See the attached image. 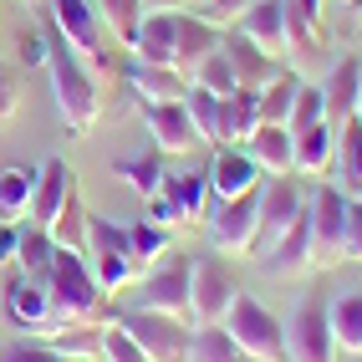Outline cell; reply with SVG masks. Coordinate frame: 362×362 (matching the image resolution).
<instances>
[{
    "label": "cell",
    "instance_id": "1",
    "mask_svg": "<svg viewBox=\"0 0 362 362\" xmlns=\"http://www.w3.org/2000/svg\"><path fill=\"white\" fill-rule=\"evenodd\" d=\"M46 77H52V103H57L62 128L71 138L92 133V123H98V112H103V82L52 26H46Z\"/></svg>",
    "mask_w": 362,
    "mask_h": 362
},
{
    "label": "cell",
    "instance_id": "2",
    "mask_svg": "<svg viewBox=\"0 0 362 362\" xmlns=\"http://www.w3.org/2000/svg\"><path fill=\"white\" fill-rule=\"evenodd\" d=\"M41 286H46V296H52L57 332L62 327H112V317H117V306L98 286L87 255H77V250H57V260H52V271L41 276Z\"/></svg>",
    "mask_w": 362,
    "mask_h": 362
},
{
    "label": "cell",
    "instance_id": "3",
    "mask_svg": "<svg viewBox=\"0 0 362 362\" xmlns=\"http://www.w3.org/2000/svg\"><path fill=\"white\" fill-rule=\"evenodd\" d=\"M112 327L123 332V337H133L148 362H189V332H194V327H189L184 317L133 306V311H117Z\"/></svg>",
    "mask_w": 362,
    "mask_h": 362
},
{
    "label": "cell",
    "instance_id": "4",
    "mask_svg": "<svg viewBox=\"0 0 362 362\" xmlns=\"http://www.w3.org/2000/svg\"><path fill=\"white\" fill-rule=\"evenodd\" d=\"M220 327L235 337V347L245 352L250 362H286V332H281V322L271 317V306H265V301L240 291Z\"/></svg>",
    "mask_w": 362,
    "mask_h": 362
},
{
    "label": "cell",
    "instance_id": "5",
    "mask_svg": "<svg viewBox=\"0 0 362 362\" xmlns=\"http://www.w3.org/2000/svg\"><path fill=\"white\" fill-rule=\"evenodd\" d=\"M148 220L163 225V230H189V225H204L209 214V179L204 174H163L158 194L143 199Z\"/></svg>",
    "mask_w": 362,
    "mask_h": 362
},
{
    "label": "cell",
    "instance_id": "6",
    "mask_svg": "<svg viewBox=\"0 0 362 362\" xmlns=\"http://www.w3.org/2000/svg\"><path fill=\"white\" fill-rule=\"evenodd\" d=\"M204 240H209V250L235 255V260L255 255V240H260V189H255V194H240V199H225V204H209Z\"/></svg>",
    "mask_w": 362,
    "mask_h": 362
},
{
    "label": "cell",
    "instance_id": "7",
    "mask_svg": "<svg viewBox=\"0 0 362 362\" xmlns=\"http://www.w3.org/2000/svg\"><path fill=\"white\" fill-rule=\"evenodd\" d=\"M82 255H87L92 276H98V286H103L107 296L138 281V265H133V255H128L123 225L103 220V214H87V245H82Z\"/></svg>",
    "mask_w": 362,
    "mask_h": 362
},
{
    "label": "cell",
    "instance_id": "8",
    "mask_svg": "<svg viewBox=\"0 0 362 362\" xmlns=\"http://www.w3.org/2000/svg\"><path fill=\"white\" fill-rule=\"evenodd\" d=\"M46 16H52L46 26H52L87 66L107 62V26H103V16H98L92 0H46Z\"/></svg>",
    "mask_w": 362,
    "mask_h": 362
},
{
    "label": "cell",
    "instance_id": "9",
    "mask_svg": "<svg viewBox=\"0 0 362 362\" xmlns=\"http://www.w3.org/2000/svg\"><path fill=\"white\" fill-rule=\"evenodd\" d=\"M311 220V271L342 265V240H347V194L337 184H322L306 204Z\"/></svg>",
    "mask_w": 362,
    "mask_h": 362
},
{
    "label": "cell",
    "instance_id": "10",
    "mask_svg": "<svg viewBox=\"0 0 362 362\" xmlns=\"http://www.w3.org/2000/svg\"><path fill=\"white\" fill-rule=\"evenodd\" d=\"M281 332H286V362H337L342 357L327 327V306H317V301H301L281 322Z\"/></svg>",
    "mask_w": 362,
    "mask_h": 362
},
{
    "label": "cell",
    "instance_id": "11",
    "mask_svg": "<svg viewBox=\"0 0 362 362\" xmlns=\"http://www.w3.org/2000/svg\"><path fill=\"white\" fill-rule=\"evenodd\" d=\"M189 281H194V260H184V255L168 250L153 265V276L138 286V306L143 311H168V317L189 322Z\"/></svg>",
    "mask_w": 362,
    "mask_h": 362
},
{
    "label": "cell",
    "instance_id": "12",
    "mask_svg": "<svg viewBox=\"0 0 362 362\" xmlns=\"http://www.w3.org/2000/svg\"><path fill=\"white\" fill-rule=\"evenodd\" d=\"M240 296V281L225 271L220 260H194V281H189V327L225 322V311Z\"/></svg>",
    "mask_w": 362,
    "mask_h": 362
},
{
    "label": "cell",
    "instance_id": "13",
    "mask_svg": "<svg viewBox=\"0 0 362 362\" xmlns=\"http://www.w3.org/2000/svg\"><path fill=\"white\" fill-rule=\"evenodd\" d=\"M281 21H286V66H317V62H327L322 0H281Z\"/></svg>",
    "mask_w": 362,
    "mask_h": 362
},
{
    "label": "cell",
    "instance_id": "14",
    "mask_svg": "<svg viewBox=\"0 0 362 362\" xmlns=\"http://www.w3.org/2000/svg\"><path fill=\"white\" fill-rule=\"evenodd\" d=\"M77 199V168H71L62 153L57 158H46L36 168V184H31V204H26V225H41V230H52V220Z\"/></svg>",
    "mask_w": 362,
    "mask_h": 362
},
{
    "label": "cell",
    "instance_id": "15",
    "mask_svg": "<svg viewBox=\"0 0 362 362\" xmlns=\"http://www.w3.org/2000/svg\"><path fill=\"white\" fill-rule=\"evenodd\" d=\"M6 317L21 337H52L57 332V311H52V296L36 276H11L6 286Z\"/></svg>",
    "mask_w": 362,
    "mask_h": 362
},
{
    "label": "cell",
    "instance_id": "16",
    "mask_svg": "<svg viewBox=\"0 0 362 362\" xmlns=\"http://www.w3.org/2000/svg\"><path fill=\"white\" fill-rule=\"evenodd\" d=\"M301 209H306V199H301V189L291 179H260V240H255V255L271 250L276 240L301 220Z\"/></svg>",
    "mask_w": 362,
    "mask_h": 362
},
{
    "label": "cell",
    "instance_id": "17",
    "mask_svg": "<svg viewBox=\"0 0 362 362\" xmlns=\"http://www.w3.org/2000/svg\"><path fill=\"white\" fill-rule=\"evenodd\" d=\"M204 179H209V204H225V199H240V194H255L265 174L245 148H230L225 143V148H214Z\"/></svg>",
    "mask_w": 362,
    "mask_h": 362
},
{
    "label": "cell",
    "instance_id": "18",
    "mask_svg": "<svg viewBox=\"0 0 362 362\" xmlns=\"http://www.w3.org/2000/svg\"><path fill=\"white\" fill-rule=\"evenodd\" d=\"M138 117H143V128H148L153 148H158L163 158L199 148V133H194V123H189L184 103H138Z\"/></svg>",
    "mask_w": 362,
    "mask_h": 362
},
{
    "label": "cell",
    "instance_id": "19",
    "mask_svg": "<svg viewBox=\"0 0 362 362\" xmlns=\"http://www.w3.org/2000/svg\"><path fill=\"white\" fill-rule=\"evenodd\" d=\"M220 52H225V62H230V71H235V82L245 87V92H260L265 82H276L281 71H286V62L265 57L260 46H255L250 36H240L235 26L225 31V46H220Z\"/></svg>",
    "mask_w": 362,
    "mask_h": 362
},
{
    "label": "cell",
    "instance_id": "20",
    "mask_svg": "<svg viewBox=\"0 0 362 362\" xmlns=\"http://www.w3.org/2000/svg\"><path fill=\"white\" fill-rule=\"evenodd\" d=\"M220 46H225V31L214 26V21L179 11V36H174V71H179V77H194L199 62L214 57Z\"/></svg>",
    "mask_w": 362,
    "mask_h": 362
},
{
    "label": "cell",
    "instance_id": "21",
    "mask_svg": "<svg viewBox=\"0 0 362 362\" xmlns=\"http://www.w3.org/2000/svg\"><path fill=\"white\" fill-rule=\"evenodd\" d=\"M240 148L260 163L265 179H291L296 174V138H291V128H281V123H260Z\"/></svg>",
    "mask_w": 362,
    "mask_h": 362
},
{
    "label": "cell",
    "instance_id": "22",
    "mask_svg": "<svg viewBox=\"0 0 362 362\" xmlns=\"http://www.w3.org/2000/svg\"><path fill=\"white\" fill-rule=\"evenodd\" d=\"M174 36H179V11H148L138 21V36H133V62H148V66H174Z\"/></svg>",
    "mask_w": 362,
    "mask_h": 362
},
{
    "label": "cell",
    "instance_id": "23",
    "mask_svg": "<svg viewBox=\"0 0 362 362\" xmlns=\"http://www.w3.org/2000/svg\"><path fill=\"white\" fill-rule=\"evenodd\" d=\"M317 87H322V103H327V123H332V128H342L347 117H352V107H357L362 62H357V57H337L332 71H327V82H317Z\"/></svg>",
    "mask_w": 362,
    "mask_h": 362
},
{
    "label": "cell",
    "instance_id": "24",
    "mask_svg": "<svg viewBox=\"0 0 362 362\" xmlns=\"http://www.w3.org/2000/svg\"><path fill=\"white\" fill-rule=\"evenodd\" d=\"M133 103H184L189 77H179L174 66H148V62H128L123 66Z\"/></svg>",
    "mask_w": 362,
    "mask_h": 362
},
{
    "label": "cell",
    "instance_id": "25",
    "mask_svg": "<svg viewBox=\"0 0 362 362\" xmlns=\"http://www.w3.org/2000/svg\"><path fill=\"white\" fill-rule=\"evenodd\" d=\"M235 31H240V36H250L265 57L286 62V21H281V0H250L245 16L235 21Z\"/></svg>",
    "mask_w": 362,
    "mask_h": 362
},
{
    "label": "cell",
    "instance_id": "26",
    "mask_svg": "<svg viewBox=\"0 0 362 362\" xmlns=\"http://www.w3.org/2000/svg\"><path fill=\"white\" fill-rule=\"evenodd\" d=\"M332 184L347 199H362V117H347L337 128V148H332Z\"/></svg>",
    "mask_w": 362,
    "mask_h": 362
},
{
    "label": "cell",
    "instance_id": "27",
    "mask_svg": "<svg viewBox=\"0 0 362 362\" xmlns=\"http://www.w3.org/2000/svg\"><path fill=\"white\" fill-rule=\"evenodd\" d=\"M260 265H265L271 276H281V281H286V276L311 271V220H306V209H301V220H296V225H291V230H286L276 245H271V250L260 255Z\"/></svg>",
    "mask_w": 362,
    "mask_h": 362
},
{
    "label": "cell",
    "instance_id": "28",
    "mask_svg": "<svg viewBox=\"0 0 362 362\" xmlns=\"http://www.w3.org/2000/svg\"><path fill=\"white\" fill-rule=\"evenodd\" d=\"M184 112H189V123H194V133H199V148H225V143H230L225 98H214V92H204V87L189 82V92H184Z\"/></svg>",
    "mask_w": 362,
    "mask_h": 362
},
{
    "label": "cell",
    "instance_id": "29",
    "mask_svg": "<svg viewBox=\"0 0 362 362\" xmlns=\"http://www.w3.org/2000/svg\"><path fill=\"white\" fill-rule=\"evenodd\" d=\"M327 327H332V342L337 352L362 357V291H342L327 301Z\"/></svg>",
    "mask_w": 362,
    "mask_h": 362
},
{
    "label": "cell",
    "instance_id": "30",
    "mask_svg": "<svg viewBox=\"0 0 362 362\" xmlns=\"http://www.w3.org/2000/svg\"><path fill=\"white\" fill-rule=\"evenodd\" d=\"M123 240H128V255H133L138 271H143V265H158L168 250H174V230L153 225L148 214H143V220H128L123 225Z\"/></svg>",
    "mask_w": 362,
    "mask_h": 362
},
{
    "label": "cell",
    "instance_id": "31",
    "mask_svg": "<svg viewBox=\"0 0 362 362\" xmlns=\"http://www.w3.org/2000/svg\"><path fill=\"white\" fill-rule=\"evenodd\" d=\"M291 138H296V174H311V179L332 174V148H337V128L332 123H317V128L291 133Z\"/></svg>",
    "mask_w": 362,
    "mask_h": 362
},
{
    "label": "cell",
    "instance_id": "32",
    "mask_svg": "<svg viewBox=\"0 0 362 362\" xmlns=\"http://www.w3.org/2000/svg\"><path fill=\"white\" fill-rule=\"evenodd\" d=\"M163 153L153 148V153H123V158H112V179H123L133 194H158V184H163Z\"/></svg>",
    "mask_w": 362,
    "mask_h": 362
},
{
    "label": "cell",
    "instance_id": "33",
    "mask_svg": "<svg viewBox=\"0 0 362 362\" xmlns=\"http://www.w3.org/2000/svg\"><path fill=\"white\" fill-rule=\"evenodd\" d=\"M31 184L36 168H0V220L6 225H26V204H31Z\"/></svg>",
    "mask_w": 362,
    "mask_h": 362
},
{
    "label": "cell",
    "instance_id": "34",
    "mask_svg": "<svg viewBox=\"0 0 362 362\" xmlns=\"http://www.w3.org/2000/svg\"><path fill=\"white\" fill-rule=\"evenodd\" d=\"M189 362H250V357L235 347V337L220 322H209L189 332Z\"/></svg>",
    "mask_w": 362,
    "mask_h": 362
},
{
    "label": "cell",
    "instance_id": "35",
    "mask_svg": "<svg viewBox=\"0 0 362 362\" xmlns=\"http://www.w3.org/2000/svg\"><path fill=\"white\" fill-rule=\"evenodd\" d=\"M52 260H57V240L46 235L41 225H21V245H16V265H21V276H46L52 271Z\"/></svg>",
    "mask_w": 362,
    "mask_h": 362
},
{
    "label": "cell",
    "instance_id": "36",
    "mask_svg": "<svg viewBox=\"0 0 362 362\" xmlns=\"http://www.w3.org/2000/svg\"><path fill=\"white\" fill-rule=\"evenodd\" d=\"M296 87H301L296 66H286L276 82H265V87L255 92V103H260V123H281V128H286V117H291V103H296Z\"/></svg>",
    "mask_w": 362,
    "mask_h": 362
},
{
    "label": "cell",
    "instance_id": "37",
    "mask_svg": "<svg viewBox=\"0 0 362 362\" xmlns=\"http://www.w3.org/2000/svg\"><path fill=\"white\" fill-rule=\"evenodd\" d=\"M103 332L107 327H62L46 342H52V352L62 362H92V357H103Z\"/></svg>",
    "mask_w": 362,
    "mask_h": 362
},
{
    "label": "cell",
    "instance_id": "38",
    "mask_svg": "<svg viewBox=\"0 0 362 362\" xmlns=\"http://www.w3.org/2000/svg\"><path fill=\"white\" fill-rule=\"evenodd\" d=\"M92 6H98V16H103V26H107L112 41L133 46L138 21H143V0H92Z\"/></svg>",
    "mask_w": 362,
    "mask_h": 362
},
{
    "label": "cell",
    "instance_id": "39",
    "mask_svg": "<svg viewBox=\"0 0 362 362\" xmlns=\"http://www.w3.org/2000/svg\"><path fill=\"white\" fill-rule=\"evenodd\" d=\"M87 214H92V209H87L82 194H77V199H71L57 220H52V230H46V235L57 240V250H77V255H82V245H87Z\"/></svg>",
    "mask_w": 362,
    "mask_h": 362
},
{
    "label": "cell",
    "instance_id": "40",
    "mask_svg": "<svg viewBox=\"0 0 362 362\" xmlns=\"http://www.w3.org/2000/svg\"><path fill=\"white\" fill-rule=\"evenodd\" d=\"M225 123H230V143H245L255 128H260V103H255V92H230L225 98Z\"/></svg>",
    "mask_w": 362,
    "mask_h": 362
},
{
    "label": "cell",
    "instance_id": "41",
    "mask_svg": "<svg viewBox=\"0 0 362 362\" xmlns=\"http://www.w3.org/2000/svg\"><path fill=\"white\" fill-rule=\"evenodd\" d=\"M317 123H327L322 87H317V82H301V87H296V103H291V117H286V128H291V133H306V128H317Z\"/></svg>",
    "mask_w": 362,
    "mask_h": 362
},
{
    "label": "cell",
    "instance_id": "42",
    "mask_svg": "<svg viewBox=\"0 0 362 362\" xmlns=\"http://www.w3.org/2000/svg\"><path fill=\"white\" fill-rule=\"evenodd\" d=\"M189 82H194V87H204V92H214V98H230V92H240V82H235V71H230L225 52L204 57V62H199V71H194Z\"/></svg>",
    "mask_w": 362,
    "mask_h": 362
},
{
    "label": "cell",
    "instance_id": "43",
    "mask_svg": "<svg viewBox=\"0 0 362 362\" xmlns=\"http://www.w3.org/2000/svg\"><path fill=\"white\" fill-rule=\"evenodd\" d=\"M0 362H62V357L52 352L46 337H16L11 347H0Z\"/></svg>",
    "mask_w": 362,
    "mask_h": 362
},
{
    "label": "cell",
    "instance_id": "44",
    "mask_svg": "<svg viewBox=\"0 0 362 362\" xmlns=\"http://www.w3.org/2000/svg\"><path fill=\"white\" fill-rule=\"evenodd\" d=\"M103 357H107V362H148V357H143V347L133 342V337H123L117 327L103 332Z\"/></svg>",
    "mask_w": 362,
    "mask_h": 362
},
{
    "label": "cell",
    "instance_id": "45",
    "mask_svg": "<svg viewBox=\"0 0 362 362\" xmlns=\"http://www.w3.org/2000/svg\"><path fill=\"white\" fill-rule=\"evenodd\" d=\"M342 260L362 265V199H347V240H342Z\"/></svg>",
    "mask_w": 362,
    "mask_h": 362
},
{
    "label": "cell",
    "instance_id": "46",
    "mask_svg": "<svg viewBox=\"0 0 362 362\" xmlns=\"http://www.w3.org/2000/svg\"><path fill=\"white\" fill-rule=\"evenodd\" d=\"M245 6L250 0H204V21H214L220 31H230L240 16H245Z\"/></svg>",
    "mask_w": 362,
    "mask_h": 362
},
{
    "label": "cell",
    "instance_id": "47",
    "mask_svg": "<svg viewBox=\"0 0 362 362\" xmlns=\"http://www.w3.org/2000/svg\"><path fill=\"white\" fill-rule=\"evenodd\" d=\"M16 107H21V87H16V77L6 66H0V123H11L16 117Z\"/></svg>",
    "mask_w": 362,
    "mask_h": 362
},
{
    "label": "cell",
    "instance_id": "48",
    "mask_svg": "<svg viewBox=\"0 0 362 362\" xmlns=\"http://www.w3.org/2000/svg\"><path fill=\"white\" fill-rule=\"evenodd\" d=\"M16 245H21V225H6V220H0V271L16 265Z\"/></svg>",
    "mask_w": 362,
    "mask_h": 362
},
{
    "label": "cell",
    "instance_id": "49",
    "mask_svg": "<svg viewBox=\"0 0 362 362\" xmlns=\"http://www.w3.org/2000/svg\"><path fill=\"white\" fill-rule=\"evenodd\" d=\"M21 52H26V66H46V31H41V36H26Z\"/></svg>",
    "mask_w": 362,
    "mask_h": 362
},
{
    "label": "cell",
    "instance_id": "50",
    "mask_svg": "<svg viewBox=\"0 0 362 362\" xmlns=\"http://www.w3.org/2000/svg\"><path fill=\"white\" fill-rule=\"evenodd\" d=\"M148 11H184V0H143V16Z\"/></svg>",
    "mask_w": 362,
    "mask_h": 362
},
{
    "label": "cell",
    "instance_id": "51",
    "mask_svg": "<svg viewBox=\"0 0 362 362\" xmlns=\"http://www.w3.org/2000/svg\"><path fill=\"white\" fill-rule=\"evenodd\" d=\"M352 117H362V87H357V107H352Z\"/></svg>",
    "mask_w": 362,
    "mask_h": 362
},
{
    "label": "cell",
    "instance_id": "52",
    "mask_svg": "<svg viewBox=\"0 0 362 362\" xmlns=\"http://www.w3.org/2000/svg\"><path fill=\"white\" fill-rule=\"evenodd\" d=\"M342 6H357V11H362V0H342Z\"/></svg>",
    "mask_w": 362,
    "mask_h": 362
},
{
    "label": "cell",
    "instance_id": "53",
    "mask_svg": "<svg viewBox=\"0 0 362 362\" xmlns=\"http://www.w3.org/2000/svg\"><path fill=\"white\" fill-rule=\"evenodd\" d=\"M352 362H362V357H352Z\"/></svg>",
    "mask_w": 362,
    "mask_h": 362
}]
</instances>
